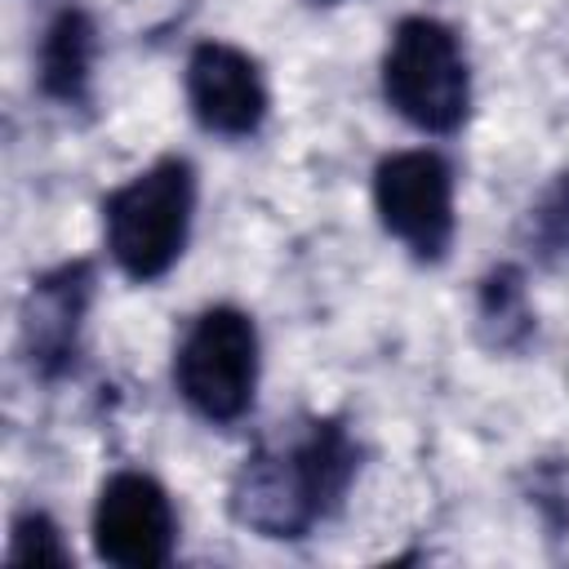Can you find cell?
Segmentation results:
<instances>
[{
	"mask_svg": "<svg viewBox=\"0 0 569 569\" xmlns=\"http://www.w3.org/2000/svg\"><path fill=\"white\" fill-rule=\"evenodd\" d=\"M89 293H93V276L84 262H67L31 284L22 307V351L40 378H58L71 369Z\"/></svg>",
	"mask_w": 569,
	"mask_h": 569,
	"instance_id": "8",
	"label": "cell"
},
{
	"mask_svg": "<svg viewBox=\"0 0 569 569\" xmlns=\"http://www.w3.org/2000/svg\"><path fill=\"white\" fill-rule=\"evenodd\" d=\"M476 316H480V329H485L489 347H498V351H511V347H520L529 338L533 311H529L525 280H520L516 267H498V271L485 276Z\"/></svg>",
	"mask_w": 569,
	"mask_h": 569,
	"instance_id": "10",
	"label": "cell"
},
{
	"mask_svg": "<svg viewBox=\"0 0 569 569\" xmlns=\"http://www.w3.org/2000/svg\"><path fill=\"white\" fill-rule=\"evenodd\" d=\"M373 209L391 240L418 262H440L453 244V169L431 147L391 151L373 169Z\"/></svg>",
	"mask_w": 569,
	"mask_h": 569,
	"instance_id": "5",
	"label": "cell"
},
{
	"mask_svg": "<svg viewBox=\"0 0 569 569\" xmlns=\"http://www.w3.org/2000/svg\"><path fill=\"white\" fill-rule=\"evenodd\" d=\"M187 102L200 129L218 138H253L271 111L267 76L262 67L227 44V40H200L187 58Z\"/></svg>",
	"mask_w": 569,
	"mask_h": 569,
	"instance_id": "7",
	"label": "cell"
},
{
	"mask_svg": "<svg viewBox=\"0 0 569 569\" xmlns=\"http://www.w3.org/2000/svg\"><path fill=\"white\" fill-rule=\"evenodd\" d=\"M382 98L422 133H453L471 107V71L453 27L413 13L400 18L382 49Z\"/></svg>",
	"mask_w": 569,
	"mask_h": 569,
	"instance_id": "3",
	"label": "cell"
},
{
	"mask_svg": "<svg viewBox=\"0 0 569 569\" xmlns=\"http://www.w3.org/2000/svg\"><path fill=\"white\" fill-rule=\"evenodd\" d=\"M529 244L542 262L569 258V173H560L529 209Z\"/></svg>",
	"mask_w": 569,
	"mask_h": 569,
	"instance_id": "11",
	"label": "cell"
},
{
	"mask_svg": "<svg viewBox=\"0 0 569 569\" xmlns=\"http://www.w3.org/2000/svg\"><path fill=\"white\" fill-rule=\"evenodd\" d=\"M196 218V169L182 156H164L116 187L102 204V236L111 262L138 280H160L187 249Z\"/></svg>",
	"mask_w": 569,
	"mask_h": 569,
	"instance_id": "2",
	"label": "cell"
},
{
	"mask_svg": "<svg viewBox=\"0 0 569 569\" xmlns=\"http://www.w3.org/2000/svg\"><path fill=\"white\" fill-rule=\"evenodd\" d=\"M89 538L98 560L120 569H156L173 560L178 516L164 485L147 471H116L93 502Z\"/></svg>",
	"mask_w": 569,
	"mask_h": 569,
	"instance_id": "6",
	"label": "cell"
},
{
	"mask_svg": "<svg viewBox=\"0 0 569 569\" xmlns=\"http://www.w3.org/2000/svg\"><path fill=\"white\" fill-rule=\"evenodd\" d=\"M356 476V440L338 418H311L262 440L231 480V516L258 538L293 542L325 520Z\"/></svg>",
	"mask_w": 569,
	"mask_h": 569,
	"instance_id": "1",
	"label": "cell"
},
{
	"mask_svg": "<svg viewBox=\"0 0 569 569\" xmlns=\"http://www.w3.org/2000/svg\"><path fill=\"white\" fill-rule=\"evenodd\" d=\"M9 565H71V551L58 533V525L44 511H22L9 529Z\"/></svg>",
	"mask_w": 569,
	"mask_h": 569,
	"instance_id": "12",
	"label": "cell"
},
{
	"mask_svg": "<svg viewBox=\"0 0 569 569\" xmlns=\"http://www.w3.org/2000/svg\"><path fill=\"white\" fill-rule=\"evenodd\" d=\"M173 387L204 422L227 427L244 418L258 391L253 320L240 307H204L173 351Z\"/></svg>",
	"mask_w": 569,
	"mask_h": 569,
	"instance_id": "4",
	"label": "cell"
},
{
	"mask_svg": "<svg viewBox=\"0 0 569 569\" xmlns=\"http://www.w3.org/2000/svg\"><path fill=\"white\" fill-rule=\"evenodd\" d=\"M93 22L84 9H62L49 27H44V40H40V62H36V76H40V89L58 102H80L89 93V76H93V53H98V40H93Z\"/></svg>",
	"mask_w": 569,
	"mask_h": 569,
	"instance_id": "9",
	"label": "cell"
}]
</instances>
